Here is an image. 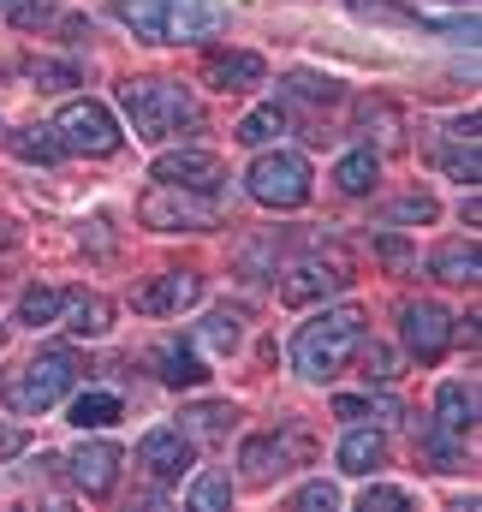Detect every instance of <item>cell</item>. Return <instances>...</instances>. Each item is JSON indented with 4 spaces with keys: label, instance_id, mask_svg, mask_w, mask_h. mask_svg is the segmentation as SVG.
Returning <instances> with one entry per match:
<instances>
[{
    "label": "cell",
    "instance_id": "d4e9b609",
    "mask_svg": "<svg viewBox=\"0 0 482 512\" xmlns=\"http://www.w3.org/2000/svg\"><path fill=\"white\" fill-rule=\"evenodd\" d=\"M12 155L18 161H36V167H54L66 149H60V137L48 126H24V131H12Z\"/></svg>",
    "mask_w": 482,
    "mask_h": 512
},
{
    "label": "cell",
    "instance_id": "9c48e42d",
    "mask_svg": "<svg viewBox=\"0 0 482 512\" xmlns=\"http://www.w3.org/2000/svg\"><path fill=\"white\" fill-rule=\"evenodd\" d=\"M197 298H203V274H191V268H167V274H155L149 286L131 292L137 316H185Z\"/></svg>",
    "mask_w": 482,
    "mask_h": 512
},
{
    "label": "cell",
    "instance_id": "603a6c76",
    "mask_svg": "<svg viewBox=\"0 0 482 512\" xmlns=\"http://www.w3.org/2000/svg\"><path fill=\"white\" fill-rule=\"evenodd\" d=\"M161 382H167V387H203V382H209V364H203V352L173 340V346L161 352Z\"/></svg>",
    "mask_w": 482,
    "mask_h": 512
},
{
    "label": "cell",
    "instance_id": "7c38bea8",
    "mask_svg": "<svg viewBox=\"0 0 482 512\" xmlns=\"http://www.w3.org/2000/svg\"><path fill=\"white\" fill-rule=\"evenodd\" d=\"M227 24L215 0H161V42H209Z\"/></svg>",
    "mask_w": 482,
    "mask_h": 512
},
{
    "label": "cell",
    "instance_id": "30bf717a",
    "mask_svg": "<svg viewBox=\"0 0 482 512\" xmlns=\"http://www.w3.org/2000/svg\"><path fill=\"white\" fill-rule=\"evenodd\" d=\"M149 179H161V185H185V191H215L221 179H227V167H221V155L215 149H167V155H155V173Z\"/></svg>",
    "mask_w": 482,
    "mask_h": 512
},
{
    "label": "cell",
    "instance_id": "44dd1931",
    "mask_svg": "<svg viewBox=\"0 0 482 512\" xmlns=\"http://www.w3.org/2000/svg\"><path fill=\"white\" fill-rule=\"evenodd\" d=\"M120 393H114V387H90V393H78V399H72V423H78V429H84V435H90V429H108V423H120Z\"/></svg>",
    "mask_w": 482,
    "mask_h": 512
},
{
    "label": "cell",
    "instance_id": "f1b7e54d",
    "mask_svg": "<svg viewBox=\"0 0 482 512\" xmlns=\"http://www.w3.org/2000/svg\"><path fill=\"white\" fill-rule=\"evenodd\" d=\"M286 96H292V102H310V108H334V102H340V84L322 78V72H292V78H286Z\"/></svg>",
    "mask_w": 482,
    "mask_h": 512
},
{
    "label": "cell",
    "instance_id": "9a60e30c",
    "mask_svg": "<svg viewBox=\"0 0 482 512\" xmlns=\"http://www.w3.org/2000/svg\"><path fill=\"white\" fill-rule=\"evenodd\" d=\"M209 84L215 90H256V84H268V66H262V54L233 48V54H215L209 60Z\"/></svg>",
    "mask_w": 482,
    "mask_h": 512
},
{
    "label": "cell",
    "instance_id": "4fadbf2b",
    "mask_svg": "<svg viewBox=\"0 0 482 512\" xmlns=\"http://www.w3.org/2000/svg\"><path fill=\"white\" fill-rule=\"evenodd\" d=\"M66 465H72V483H78L90 501L114 495V483H120V447H114V441H84Z\"/></svg>",
    "mask_w": 482,
    "mask_h": 512
},
{
    "label": "cell",
    "instance_id": "8d00e7d4",
    "mask_svg": "<svg viewBox=\"0 0 482 512\" xmlns=\"http://www.w3.org/2000/svg\"><path fill=\"white\" fill-rule=\"evenodd\" d=\"M375 256H381V262H387L393 274H405V268L417 262V251H411V245H405L399 233H375Z\"/></svg>",
    "mask_w": 482,
    "mask_h": 512
},
{
    "label": "cell",
    "instance_id": "cb8c5ba5",
    "mask_svg": "<svg viewBox=\"0 0 482 512\" xmlns=\"http://www.w3.org/2000/svg\"><path fill=\"white\" fill-rule=\"evenodd\" d=\"M60 310H66V292H60V286H24V298H18V322H24V328L60 322Z\"/></svg>",
    "mask_w": 482,
    "mask_h": 512
},
{
    "label": "cell",
    "instance_id": "d6986e66",
    "mask_svg": "<svg viewBox=\"0 0 482 512\" xmlns=\"http://www.w3.org/2000/svg\"><path fill=\"white\" fill-rule=\"evenodd\" d=\"M334 459H340V471H346V477H369V471L387 459V441H381L375 429H352V435L340 441V453H334Z\"/></svg>",
    "mask_w": 482,
    "mask_h": 512
},
{
    "label": "cell",
    "instance_id": "836d02e7",
    "mask_svg": "<svg viewBox=\"0 0 482 512\" xmlns=\"http://www.w3.org/2000/svg\"><path fill=\"white\" fill-rule=\"evenodd\" d=\"M417 453H423V459H429L435 471H453V465H459V447H453V435H447V429H435V423L423 429V441H417Z\"/></svg>",
    "mask_w": 482,
    "mask_h": 512
},
{
    "label": "cell",
    "instance_id": "b9f144b4",
    "mask_svg": "<svg viewBox=\"0 0 482 512\" xmlns=\"http://www.w3.org/2000/svg\"><path fill=\"white\" fill-rule=\"evenodd\" d=\"M0 346H6V322H0Z\"/></svg>",
    "mask_w": 482,
    "mask_h": 512
},
{
    "label": "cell",
    "instance_id": "ac0fdd59",
    "mask_svg": "<svg viewBox=\"0 0 482 512\" xmlns=\"http://www.w3.org/2000/svg\"><path fill=\"white\" fill-rule=\"evenodd\" d=\"M233 423H239V411H233V405H221V399H209V405H191V411H185L179 435H191V441H227V435H233Z\"/></svg>",
    "mask_w": 482,
    "mask_h": 512
},
{
    "label": "cell",
    "instance_id": "8992f818",
    "mask_svg": "<svg viewBox=\"0 0 482 512\" xmlns=\"http://www.w3.org/2000/svg\"><path fill=\"white\" fill-rule=\"evenodd\" d=\"M78 382V358L66 352V346H48L42 358H30L24 364V376L6 387V399L18 405V411H48V405H60L66 393Z\"/></svg>",
    "mask_w": 482,
    "mask_h": 512
},
{
    "label": "cell",
    "instance_id": "5b68a950",
    "mask_svg": "<svg viewBox=\"0 0 482 512\" xmlns=\"http://www.w3.org/2000/svg\"><path fill=\"white\" fill-rule=\"evenodd\" d=\"M48 131L60 137L66 155H114L125 143V131H120V120H114L108 102H66V108L48 120Z\"/></svg>",
    "mask_w": 482,
    "mask_h": 512
},
{
    "label": "cell",
    "instance_id": "7402d4cb",
    "mask_svg": "<svg viewBox=\"0 0 482 512\" xmlns=\"http://www.w3.org/2000/svg\"><path fill=\"white\" fill-rule=\"evenodd\" d=\"M375 179H381V155H375V149H352V155H340V167H334V185H340L346 197H369Z\"/></svg>",
    "mask_w": 482,
    "mask_h": 512
},
{
    "label": "cell",
    "instance_id": "d6a6232c",
    "mask_svg": "<svg viewBox=\"0 0 482 512\" xmlns=\"http://www.w3.org/2000/svg\"><path fill=\"white\" fill-rule=\"evenodd\" d=\"M30 78H36L42 90H72V84H84V72H78L72 60H30Z\"/></svg>",
    "mask_w": 482,
    "mask_h": 512
},
{
    "label": "cell",
    "instance_id": "74e56055",
    "mask_svg": "<svg viewBox=\"0 0 482 512\" xmlns=\"http://www.w3.org/2000/svg\"><path fill=\"white\" fill-rule=\"evenodd\" d=\"M298 507L304 512H334L340 507V489H334V483H310V489L298 495Z\"/></svg>",
    "mask_w": 482,
    "mask_h": 512
},
{
    "label": "cell",
    "instance_id": "5bb4252c",
    "mask_svg": "<svg viewBox=\"0 0 482 512\" xmlns=\"http://www.w3.org/2000/svg\"><path fill=\"white\" fill-rule=\"evenodd\" d=\"M137 459H143L161 483H173V477H185V471L197 465V441L179 435V429H149L143 447H137Z\"/></svg>",
    "mask_w": 482,
    "mask_h": 512
},
{
    "label": "cell",
    "instance_id": "83f0119b",
    "mask_svg": "<svg viewBox=\"0 0 482 512\" xmlns=\"http://www.w3.org/2000/svg\"><path fill=\"white\" fill-rule=\"evenodd\" d=\"M197 340L209 346V352H239V310H209L203 322H197Z\"/></svg>",
    "mask_w": 482,
    "mask_h": 512
},
{
    "label": "cell",
    "instance_id": "1f68e13d",
    "mask_svg": "<svg viewBox=\"0 0 482 512\" xmlns=\"http://www.w3.org/2000/svg\"><path fill=\"white\" fill-rule=\"evenodd\" d=\"M227 501H233V483H227L221 471H203V477L191 483V507L197 512H221Z\"/></svg>",
    "mask_w": 482,
    "mask_h": 512
},
{
    "label": "cell",
    "instance_id": "60d3db41",
    "mask_svg": "<svg viewBox=\"0 0 482 512\" xmlns=\"http://www.w3.org/2000/svg\"><path fill=\"white\" fill-rule=\"evenodd\" d=\"M12 245H18V227H12V221L0 215V251H12Z\"/></svg>",
    "mask_w": 482,
    "mask_h": 512
},
{
    "label": "cell",
    "instance_id": "2e32d148",
    "mask_svg": "<svg viewBox=\"0 0 482 512\" xmlns=\"http://www.w3.org/2000/svg\"><path fill=\"white\" fill-rule=\"evenodd\" d=\"M435 429H447V435L477 429V387H465V382L441 387V393H435Z\"/></svg>",
    "mask_w": 482,
    "mask_h": 512
},
{
    "label": "cell",
    "instance_id": "e0dca14e",
    "mask_svg": "<svg viewBox=\"0 0 482 512\" xmlns=\"http://www.w3.org/2000/svg\"><path fill=\"white\" fill-rule=\"evenodd\" d=\"M66 328L78 334V340H102L108 328H114V304L108 298H96V292H78V298H66Z\"/></svg>",
    "mask_w": 482,
    "mask_h": 512
},
{
    "label": "cell",
    "instance_id": "7a4b0ae2",
    "mask_svg": "<svg viewBox=\"0 0 482 512\" xmlns=\"http://www.w3.org/2000/svg\"><path fill=\"white\" fill-rule=\"evenodd\" d=\"M120 108H125V120H131V131H137V143H167V137H179L185 126L191 131L203 126L191 90L185 84H167V78H125Z\"/></svg>",
    "mask_w": 482,
    "mask_h": 512
},
{
    "label": "cell",
    "instance_id": "277c9868",
    "mask_svg": "<svg viewBox=\"0 0 482 512\" xmlns=\"http://www.w3.org/2000/svg\"><path fill=\"white\" fill-rule=\"evenodd\" d=\"M137 221L155 227V233H209L221 215H215V197L209 191H185V185H149L137 197Z\"/></svg>",
    "mask_w": 482,
    "mask_h": 512
},
{
    "label": "cell",
    "instance_id": "3957f363",
    "mask_svg": "<svg viewBox=\"0 0 482 512\" xmlns=\"http://www.w3.org/2000/svg\"><path fill=\"white\" fill-rule=\"evenodd\" d=\"M310 161L298 149H262L244 173V191L262 203V209H304L310 203Z\"/></svg>",
    "mask_w": 482,
    "mask_h": 512
},
{
    "label": "cell",
    "instance_id": "ab89813d",
    "mask_svg": "<svg viewBox=\"0 0 482 512\" xmlns=\"http://www.w3.org/2000/svg\"><path fill=\"white\" fill-rule=\"evenodd\" d=\"M12 453H24V429H0V459H12Z\"/></svg>",
    "mask_w": 482,
    "mask_h": 512
},
{
    "label": "cell",
    "instance_id": "4dcf8cb0",
    "mask_svg": "<svg viewBox=\"0 0 482 512\" xmlns=\"http://www.w3.org/2000/svg\"><path fill=\"white\" fill-rule=\"evenodd\" d=\"M435 161L459 179V185H477V137H459V149H435Z\"/></svg>",
    "mask_w": 482,
    "mask_h": 512
},
{
    "label": "cell",
    "instance_id": "7bdbcfd3",
    "mask_svg": "<svg viewBox=\"0 0 482 512\" xmlns=\"http://www.w3.org/2000/svg\"><path fill=\"white\" fill-rule=\"evenodd\" d=\"M0 6H6V0H0Z\"/></svg>",
    "mask_w": 482,
    "mask_h": 512
},
{
    "label": "cell",
    "instance_id": "ba28073f",
    "mask_svg": "<svg viewBox=\"0 0 482 512\" xmlns=\"http://www.w3.org/2000/svg\"><path fill=\"white\" fill-rule=\"evenodd\" d=\"M399 340H405L411 358L435 364V358L453 346V310L435 304V298H405V304H399Z\"/></svg>",
    "mask_w": 482,
    "mask_h": 512
},
{
    "label": "cell",
    "instance_id": "ffe728a7",
    "mask_svg": "<svg viewBox=\"0 0 482 512\" xmlns=\"http://www.w3.org/2000/svg\"><path fill=\"white\" fill-rule=\"evenodd\" d=\"M477 268H482V256H477V245H465V239H453V245H441V251L429 256V274L447 280V286H471Z\"/></svg>",
    "mask_w": 482,
    "mask_h": 512
},
{
    "label": "cell",
    "instance_id": "d590c367",
    "mask_svg": "<svg viewBox=\"0 0 482 512\" xmlns=\"http://www.w3.org/2000/svg\"><path fill=\"white\" fill-rule=\"evenodd\" d=\"M6 12H12L18 30H42V24H54V6H48V0H6Z\"/></svg>",
    "mask_w": 482,
    "mask_h": 512
},
{
    "label": "cell",
    "instance_id": "52a82bcc",
    "mask_svg": "<svg viewBox=\"0 0 482 512\" xmlns=\"http://www.w3.org/2000/svg\"><path fill=\"white\" fill-rule=\"evenodd\" d=\"M316 453V441L304 435V429H268V435H250L239 447V465L250 483H274L280 471H292V465H304Z\"/></svg>",
    "mask_w": 482,
    "mask_h": 512
},
{
    "label": "cell",
    "instance_id": "6da1fadb",
    "mask_svg": "<svg viewBox=\"0 0 482 512\" xmlns=\"http://www.w3.org/2000/svg\"><path fill=\"white\" fill-rule=\"evenodd\" d=\"M358 340H363V310L358 304H334V310L310 316L292 334V370L304 382H328L358 358Z\"/></svg>",
    "mask_w": 482,
    "mask_h": 512
},
{
    "label": "cell",
    "instance_id": "4316f807",
    "mask_svg": "<svg viewBox=\"0 0 482 512\" xmlns=\"http://www.w3.org/2000/svg\"><path fill=\"white\" fill-rule=\"evenodd\" d=\"M435 221V197L429 191H405L381 209V227H429Z\"/></svg>",
    "mask_w": 482,
    "mask_h": 512
},
{
    "label": "cell",
    "instance_id": "8fae6325",
    "mask_svg": "<svg viewBox=\"0 0 482 512\" xmlns=\"http://www.w3.org/2000/svg\"><path fill=\"white\" fill-rule=\"evenodd\" d=\"M346 262H298V268H286L280 274V304H292V310H310V304H322V298H334V292H346Z\"/></svg>",
    "mask_w": 482,
    "mask_h": 512
},
{
    "label": "cell",
    "instance_id": "f35d334b",
    "mask_svg": "<svg viewBox=\"0 0 482 512\" xmlns=\"http://www.w3.org/2000/svg\"><path fill=\"white\" fill-rule=\"evenodd\" d=\"M334 417H352V423H358V417H369V399H352V393L334 399Z\"/></svg>",
    "mask_w": 482,
    "mask_h": 512
},
{
    "label": "cell",
    "instance_id": "e575fe53",
    "mask_svg": "<svg viewBox=\"0 0 482 512\" xmlns=\"http://www.w3.org/2000/svg\"><path fill=\"white\" fill-rule=\"evenodd\" d=\"M358 507L363 512H405V507H411V495H405V489H393V483H369Z\"/></svg>",
    "mask_w": 482,
    "mask_h": 512
},
{
    "label": "cell",
    "instance_id": "f546056e",
    "mask_svg": "<svg viewBox=\"0 0 482 512\" xmlns=\"http://www.w3.org/2000/svg\"><path fill=\"white\" fill-rule=\"evenodd\" d=\"M358 352H363V382L387 387L393 376H399V352H393L387 340H358Z\"/></svg>",
    "mask_w": 482,
    "mask_h": 512
},
{
    "label": "cell",
    "instance_id": "484cf974",
    "mask_svg": "<svg viewBox=\"0 0 482 512\" xmlns=\"http://www.w3.org/2000/svg\"><path fill=\"white\" fill-rule=\"evenodd\" d=\"M280 131H286V114H280V102H268V108H250L233 137H239V143H250V149H268Z\"/></svg>",
    "mask_w": 482,
    "mask_h": 512
}]
</instances>
